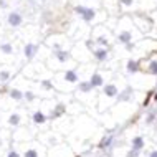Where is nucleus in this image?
<instances>
[{
  "instance_id": "f03ea898",
  "label": "nucleus",
  "mask_w": 157,
  "mask_h": 157,
  "mask_svg": "<svg viewBox=\"0 0 157 157\" xmlns=\"http://www.w3.org/2000/svg\"><path fill=\"white\" fill-rule=\"evenodd\" d=\"M111 33L108 32V28L104 27H96L93 30V43L99 45V46H104V48H109L111 46Z\"/></svg>"
},
{
  "instance_id": "393cba45",
  "label": "nucleus",
  "mask_w": 157,
  "mask_h": 157,
  "mask_svg": "<svg viewBox=\"0 0 157 157\" xmlns=\"http://www.w3.org/2000/svg\"><path fill=\"white\" fill-rule=\"evenodd\" d=\"M142 147H144V137L142 136H136V137H132V149L142 151Z\"/></svg>"
},
{
  "instance_id": "aec40b11",
  "label": "nucleus",
  "mask_w": 157,
  "mask_h": 157,
  "mask_svg": "<svg viewBox=\"0 0 157 157\" xmlns=\"http://www.w3.org/2000/svg\"><path fill=\"white\" fill-rule=\"evenodd\" d=\"M7 124L12 126V127H18L20 124H22V114L20 113H12L10 116H8V119H7Z\"/></svg>"
},
{
  "instance_id": "5701e85b",
  "label": "nucleus",
  "mask_w": 157,
  "mask_h": 157,
  "mask_svg": "<svg viewBox=\"0 0 157 157\" xmlns=\"http://www.w3.org/2000/svg\"><path fill=\"white\" fill-rule=\"evenodd\" d=\"M10 78H12V71L7 70V68H0V84L8 83Z\"/></svg>"
},
{
  "instance_id": "39448f33",
  "label": "nucleus",
  "mask_w": 157,
  "mask_h": 157,
  "mask_svg": "<svg viewBox=\"0 0 157 157\" xmlns=\"http://www.w3.org/2000/svg\"><path fill=\"white\" fill-rule=\"evenodd\" d=\"M116 40L119 41L121 45H127V43H132L134 40V30L132 27H117L116 32Z\"/></svg>"
},
{
  "instance_id": "1a4fd4ad",
  "label": "nucleus",
  "mask_w": 157,
  "mask_h": 157,
  "mask_svg": "<svg viewBox=\"0 0 157 157\" xmlns=\"http://www.w3.org/2000/svg\"><path fill=\"white\" fill-rule=\"evenodd\" d=\"M61 40H65V38L60 36V35H52V36L46 38L45 43H46V46H50V48H52V52H56V50H63V48H65Z\"/></svg>"
},
{
  "instance_id": "9d476101",
  "label": "nucleus",
  "mask_w": 157,
  "mask_h": 157,
  "mask_svg": "<svg viewBox=\"0 0 157 157\" xmlns=\"http://www.w3.org/2000/svg\"><path fill=\"white\" fill-rule=\"evenodd\" d=\"M88 81H90V83H91V86L96 90V88H103V86H104L106 78H104V75L101 73V71H93Z\"/></svg>"
},
{
  "instance_id": "f8f14e48",
  "label": "nucleus",
  "mask_w": 157,
  "mask_h": 157,
  "mask_svg": "<svg viewBox=\"0 0 157 157\" xmlns=\"http://www.w3.org/2000/svg\"><path fill=\"white\" fill-rule=\"evenodd\" d=\"M38 52V45L36 43H32V41H28V43H25L23 46V56L27 61H32L33 58H35V55Z\"/></svg>"
},
{
  "instance_id": "ddd939ff",
  "label": "nucleus",
  "mask_w": 157,
  "mask_h": 157,
  "mask_svg": "<svg viewBox=\"0 0 157 157\" xmlns=\"http://www.w3.org/2000/svg\"><path fill=\"white\" fill-rule=\"evenodd\" d=\"M141 71V61L134 60V58H129L126 61V73L127 75H137Z\"/></svg>"
},
{
  "instance_id": "bb28decb",
  "label": "nucleus",
  "mask_w": 157,
  "mask_h": 157,
  "mask_svg": "<svg viewBox=\"0 0 157 157\" xmlns=\"http://www.w3.org/2000/svg\"><path fill=\"white\" fill-rule=\"evenodd\" d=\"M111 142H113V136H108V137H104L103 141H101L99 147H101V149H106V147L111 146Z\"/></svg>"
},
{
  "instance_id": "cd10ccee",
  "label": "nucleus",
  "mask_w": 157,
  "mask_h": 157,
  "mask_svg": "<svg viewBox=\"0 0 157 157\" xmlns=\"http://www.w3.org/2000/svg\"><path fill=\"white\" fill-rule=\"evenodd\" d=\"M23 157H38V151L36 149H27L23 152Z\"/></svg>"
},
{
  "instance_id": "2f4dec72",
  "label": "nucleus",
  "mask_w": 157,
  "mask_h": 157,
  "mask_svg": "<svg viewBox=\"0 0 157 157\" xmlns=\"http://www.w3.org/2000/svg\"><path fill=\"white\" fill-rule=\"evenodd\" d=\"M149 157H157V151H152L151 154H149Z\"/></svg>"
},
{
  "instance_id": "473e14b6",
  "label": "nucleus",
  "mask_w": 157,
  "mask_h": 157,
  "mask_svg": "<svg viewBox=\"0 0 157 157\" xmlns=\"http://www.w3.org/2000/svg\"><path fill=\"white\" fill-rule=\"evenodd\" d=\"M0 7H5V0H0Z\"/></svg>"
},
{
  "instance_id": "0eeeda50",
  "label": "nucleus",
  "mask_w": 157,
  "mask_h": 157,
  "mask_svg": "<svg viewBox=\"0 0 157 157\" xmlns=\"http://www.w3.org/2000/svg\"><path fill=\"white\" fill-rule=\"evenodd\" d=\"M101 98L103 99H116L117 94H119V86L116 83H104V86L101 88Z\"/></svg>"
},
{
  "instance_id": "412c9836",
  "label": "nucleus",
  "mask_w": 157,
  "mask_h": 157,
  "mask_svg": "<svg viewBox=\"0 0 157 157\" xmlns=\"http://www.w3.org/2000/svg\"><path fill=\"white\" fill-rule=\"evenodd\" d=\"M38 88H40L41 91H53L56 86H55V83L52 81V79L45 78V79H40V83H38Z\"/></svg>"
},
{
  "instance_id": "423d86ee",
  "label": "nucleus",
  "mask_w": 157,
  "mask_h": 157,
  "mask_svg": "<svg viewBox=\"0 0 157 157\" xmlns=\"http://www.w3.org/2000/svg\"><path fill=\"white\" fill-rule=\"evenodd\" d=\"M60 78H61V81H65L70 86H76L79 83V71H78V68H70V70L66 68L63 73H60Z\"/></svg>"
},
{
  "instance_id": "f257e3e1",
  "label": "nucleus",
  "mask_w": 157,
  "mask_h": 157,
  "mask_svg": "<svg viewBox=\"0 0 157 157\" xmlns=\"http://www.w3.org/2000/svg\"><path fill=\"white\" fill-rule=\"evenodd\" d=\"M86 46L88 50H90V55L91 58L94 60L96 63H106L111 58V53H109V48H104V46H99L96 43H93L91 40L86 41Z\"/></svg>"
},
{
  "instance_id": "a211bd4d",
  "label": "nucleus",
  "mask_w": 157,
  "mask_h": 157,
  "mask_svg": "<svg viewBox=\"0 0 157 157\" xmlns=\"http://www.w3.org/2000/svg\"><path fill=\"white\" fill-rule=\"evenodd\" d=\"M8 98H10L12 101H15V103H20V101H23V91L17 86L10 88V90H8Z\"/></svg>"
},
{
  "instance_id": "6ab92c4d",
  "label": "nucleus",
  "mask_w": 157,
  "mask_h": 157,
  "mask_svg": "<svg viewBox=\"0 0 157 157\" xmlns=\"http://www.w3.org/2000/svg\"><path fill=\"white\" fill-rule=\"evenodd\" d=\"M0 53L5 56H12L15 53V48L12 45V41H0Z\"/></svg>"
},
{
  "instance_id": "b1692460",
  "label": "nucleus",
  "mask_w": 157,
  "mask_h": 157,
  "mask_svg": "<svg viewBox=\"0 0 157 157\" xmlns=\"http://www.w3.org/2000/svg\"><path fill=\"white\" fill-rule=\"evenodd\" d=\"M23 99L27 101V103H35V101L38 99V96H36L35 91L27 90V91H23Z\"/></svg>"
},
{
  "instance_id": "9b49d317",
  "label": "nucleus",
  "mask_w": 157,
  "mask_h": 157,
  "mask_svg": "<svg viewBox=\"0 0 157 157\" xmlns=\"http://www.w3.org/2000/svg\"><path fill=\"white\" fill-rule=\"evenodd\" d=\"M141 71H146L147 75L157 76V56H151L149 60L146 61V65H141Z\"/></svg>"
},
{
  "instance_id": "f3484780",
  "label": "nucleus",
  "mask_w": 157,
  "mask_h": 157,
  "mask_svg": "<svg viewBox=\"0 0 157 157\" xmlns=\"http://www.w3.org/2000/svg\"><path fill=\"white\" fill-rule=\"evenodd\" d=\"M132 94H134V90H132L131 86H126L124 90H122L119 94H117L116 99L121 101V103H126V101H131V99H132Z\"/></svg>"
},
{
  "instance_id": "6e6552de",
  "label": "nucleus",
  "mask_w": 157,
  "mask_h": 157,
  "mask_svg": "<svg viewBox=\"0 0 157 157\" xmlns=\"http://www.w3.org/2000/svg\"><path fill=\"white\" fill-rule=\"evenodd\" d=\"M7 23H8V27H12V28H20L23 25V15L20 13V12H17V10L8 12Z\"/></svg>"
},
{
  "instance_id": "20e7f679",
  "label": "nucleus",
  "mask_w": 157,
  "mask_h": 157,
  "mask_svg": "<svg viewBox=\"0 0 157 157\" xmlns=\"http://www.w3.org/2000/svg\"><path fill=\"white\" fill-rule=\"evenodd\" d=\"M52 61L56 65L55 70H60V66H65L68 63L73 61V55H71L70 50L63 48V50H56V52H52Z\"/></svg>"
},
{
  "instance_id": "dca6fc26",
  "label": "nucleus",
  "mask_w": 157,
  "mask_h": 157,
  "mask_svg": "<svg viewBox=\"0 0 157 157\" xmlns=\"http://www.w3.org/2000/svg\"><path fill=\"white\" fill-rule=\"evenodd\" d=\"M93 91H94V88L91 86L90 81H79L76 84V93L78 94H91Z\"/></svg>"
},
{
  "instance_id": "c85d7f7f",
  "label": "nucleus",
  "mask_w": 157,
  "mask_h": 157,
  "mask_svg": "<svg viewBox=\"0 0 157 157\" xmlns=\"http://www.w3.org/2000/svg\"><path fill=\"white\" fill-rule=\"evenodd\" d=\"M139 154H141V151H136V149H131L129 152L126 154V157H139Z\"/></svg>"
},
{
  "instance_id": "2eb2a0df",
  "label": "nucleus",
  "mask_w": 157,
  "mask_h": 157,
  "mask_svg": "<svg viewBox=\"0 0 157 157\" xmlns=\"http://www.w3.org/2000/svg\"><path fill=\"white\" fill-rule=\"evenodd\" d=\"M32 121H33V124H36V126H43V124H46V121H48V116H46V113H43L41 109H36V111H33V114H32Z\"/></svg>"
},
{
  "instance_id": "c756f323",
  "label": "nucleus",
  "mask_w": 157,
  "mask_h": 157,
  "mask_svg": "<svg viewBox=\"0 0 157 157\" xmlns=\"http://www.w3.org/2000/svg\"><path fill=\"white\" fill-rule=\"evenodd\" d=\"M154 117H155V113L151 111L149 114H147V117H146V122H147V124H151V122L154 121Z\"/></svg>"
},
{
  "instance_id": "7c9ffc66",
  "label": "nucleus",
  "mask_w": 157,
  "mask_h": 157,
  "mask_svg": "<svg viewBox=\"0 0 157 157\" xmlns=\"http://www.w3.org/2000/svg\"><path fill=\"white\" fill-rule=\"evenodd\" d=\"M7 157H22V155H20L18 151H10V152L7 154Z\"/></svg>"
},
{
  "instance_id": "4468645a",
  "label": "nucleus",
  "mask_w": 157,
  "mask_h": 157,
  "mask_svg": "<svg viewBox=\"0 0 157 157\" xmlns=\"http://www.w3.org/2000/svg\"><path fill=\"white\" fill-rule=\"evenodd\" d=\"M134 22L137 25V28H141L142 32H149L152 27V20L147 17H134Z\"/></svg>"
},
{
  "instance_id": "a878e982",
  "label": "nucleus",
  "mask_w": 157,
  "mask_h": 157,
  "mask_svg": "<svg viewBox=\"0 0 157 157\" xmlns=\"http://www.w3.org/2000/svg\"><path fill=\"white\" fill-rule=\"evenodd\" d=\"M117 3H119V7H122V8H132L136 0H117Z\"/></svg>"
},
{
  "instance_id": "4be33fe9",
  "label": "nucleus",
  "mask_w": 157,
  "mask_h": 157,
  "mask_svg": "<svg viewBox=\"0 0 157 157\" xmlns=\"http://www.w3.org/2000/svg\"><path fill=\"white\" fill-rule=\"evenodd\" d=\"M65 113H66V106L65 104H56V106H55V109L52 111V114H50V117L55 119V117H60L61 114H65Z\"/></svg>"
},
{
  "instance_id": "7ed1b4c3",
  "label": "nucleus",
  "mask_w": 157,
  "mask_h": 157,
  "mask_svg": "<svg viewBox=\"0 0 157 157\" xmlns=\"http://www.w3.org/2000/svg\"><path fill=\"white\" fill-rule=\"evenodd\" d=\"M75 13L86 23H94L98 20V12L93 7H86V5H75Z\"/></svg>"
}]
</instances>
